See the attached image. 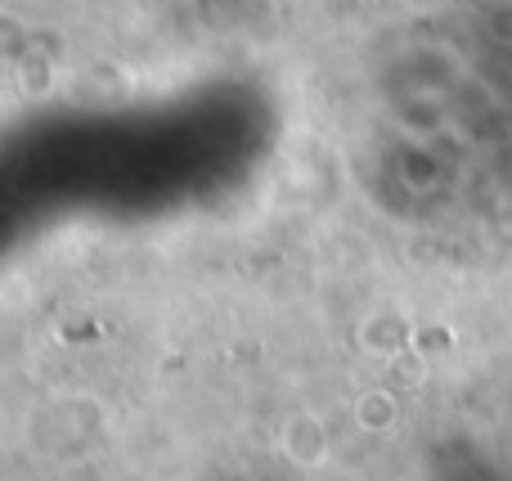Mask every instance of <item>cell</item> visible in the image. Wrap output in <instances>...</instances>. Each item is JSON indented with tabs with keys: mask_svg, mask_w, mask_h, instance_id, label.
Masks as SVG:
<instances>
[{
	"mask_svg": "<svg viewBox=\"0 0 512 481\" xmlns=\"http://www.w3.org/2000/svg\"><path fill=\"white\" fill-rule=\"evenodd\" d=\"M279 446L297 468H324L333 441H328V423L319 419V414L297 410V414H288V423H283Z\"/></svg>",
	"mask_w": 512,
	"mask_h": 481,
	"instance_id": "cell-1",
	"label": "cell"
},
{
	"mask_svg": "<svg viewBox=\"0 0 512 481\" xmlns=\"http://www.w3.org/2000/svg\"><path fill=\"white\" fill-rule=\"evenodd\" d=\"M355 338H360L364 351H373V356H387V360L405 356V351L414 347V329H409L405 315H396V311H373L369 320L355 329Z\"/></svg>",
	"mask_w": 512,
	"mask_h": 481,
	"instance_id": "cell-2",
	"label": "cell"
},
{
	"mask_svg": "<svg viewBox=\"0 0 512 481\" xmlns=\"http://www.w3.org/2000/svg\"><path fill=\"white\" fill-rule=\"evenodd\" d=\"M355 423H360L364 432H391L400 423V401L391 387H369V392L355 396Z\"/></svg>",
	"mask_w": 512,
	"mask_h": 481,
	"instance_id": "cell-3",
	"label": "cell"
},
{
	"mask_svg": "<svg viewBox=\"0 0 512 481\" xmlns=\"http://www.w3.org/2000/svg\"><path fill=\"white\" fill-rule=\"evenodd\" d=\"M423 369H427V360L418 356V351H405V356L391 360V383H396L400 392H414V387H423Z\"/></svg>",
	"mask_w": 512,
	"mask_h": 481,
	"instance_id": "cell-4",
	"label": "cell"
},
{
	"mask_svg": "<svg viewBox=\"0 0 512 481\" xmlns=\"http://www.w3.org/2000/svg\"><path fill=\"white\" fill-rule=\"evenodd\" d=\"M499 5H512V0H499Z\"/></svg>",
	"mask_w": 512,
	"mask_h": 481,
	"instance_id": "cell-5",
	"label": "cell"
}]
</instances>
